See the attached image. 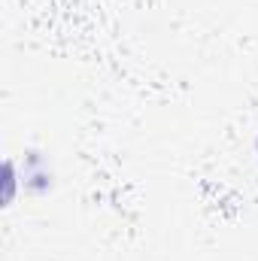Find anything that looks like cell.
Returning a JSON list of instances; mask_svg holds the SVG:
<instances>
[{
	"label": "cell",
	"instance_id": "cell-1",
	"mask_svg": "<svg viewBox=\"0 0 258 261\" xmlns=\"http://www.w3.org/2000/svg\"><path fill=\"white\" fill-rule=\"evenodd\" d=\"M255 152H258V140H255Z\"/></svg>",
	"mask_w": 258,
	"mask_h": 261
}]
</instances>
